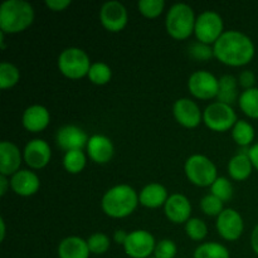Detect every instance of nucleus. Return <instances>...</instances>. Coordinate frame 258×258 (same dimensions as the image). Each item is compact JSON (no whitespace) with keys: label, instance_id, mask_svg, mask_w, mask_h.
<instances>
[{"label":"nucleus","instance_id":"a878e982","mask_svg":"<svg viewBox=\"0 0 258 258\" xmlns=\"http://www.w3.org/2000/svg\"><path fill=\"white\" fill-rule=\"evenodd\" d=\"M238 106L247 117L258 120V88L253 87L242 91Z\"/></svg>","mask_w":258,"mask_h":258},{"label":"nucleus","instance_id":"7c9ffc66","mask_svg":"<svg viewBox=\"0 0 258 258\" xmlns=\"http://www.w3.org/2000/svg\"><path fill=\"white\" fill-rule=\"evenodd\" d=\"M234 189L233 185H232V181L228 178H226V176H218L217 180L211 186V194L221 199L223 203L231 201Z\"/></svg>","mask_w":258,"mask_h":258},{"label":"nucleus","instance_id":"58836bf2","mask_svg":"<svg viewBox=\"0 0 258 258\" xmlns=\"http://www.w3.org/2000/svg\"><path fill=\"white\" fill-rule=\"evenodd\" d=\"M71 5L70 0H47L45 2V7L48 8L52 12H63V10L67 9Z\"/></svg>","mask_w":258,"mask_h":258},{"label":"nucleus","instance_id":"412c9836","mask_svg":"<svg viewBox=\"0 0 258 258\" xmlns=\"http://www.w3.org/2000/svg\"><path fill=\"white\" fill-rule=\"evenodd\" d=\"M168 198V190L160 183L148 184L139 193V203L149 209H156L164 207Z\"/></svg>","mask_w":258,"mask_h":258},{"label":"nucleus","instance_id":"6ab92c4d","mask_svg":"<svg viewBox=\"0 0 258 258\" xmlns=\"http://www.w3.org/2000/svg\"><path fill=\"white\" fill-rule=\"evenodd\" d=\"M86 149L90 159L96 164H107L115 154V146L111 139L101 134L91 136Z\"/></svg>","mask_w":258,"mask_h":258},{"label":"nucleus","instance_id":"dca6fc26","mask_svg":"<svg viewBox=\"0 0 258 258\" xmlns=\"http://www.w3.org/2000/svg\"><path fill=\"white\" fill-rule=\"evenodd\" d=\"M164 213L171 223L185 224L191 218L190 201L184 194H171L164 206Z\"/></svg>","mask_w":258,"mask_h":258},{"label":"nucleus","instance_id":"9d476101","mask_svg":"<svg viewBox=\"0 0 258 258\" xmlns=\"http://www.w3.org/2000/svg\"><path fill=\"white\" fill-rule=\"evenodd\" d=\"M155 237L146 229H135L130 232L123 244V251L131 258H150L154 256Z\"/></svg>","mask_w":258,"mask_h":258},{"label":"nucleus","instance_id":"393cba45","mask_svg":"<svg viewBox=\"0 0 258 258\" xmlns=\"http://www.w3.org/2000/svg\"><path fill=\"white\" fill-rule=\"evenodd\" d=\"M232 139L239 148H251L254 141V127L246 120H238L231 130Z\"/></svg>","mask_w":258,"mask_h":258},{"label":"nucleus","instance_id":"5701e85b","mask_svg":"<svg viewBox=\"0 0 258 258\" xmlns=\"http://www.w3.org/2000/svg\"><path fill=\"white\" fill-rule=\"evenodd\" d=\"M238 80L232 75H223L219 78V90L218 96L216 100L218 102L226 103V105L233 106L238 103L239 93L238 91Z\"/></svg>","mask_w":258,"mask_h":258},{"label":"nucleus","instance_id":"a18cd8bd","mask_svg":"<svg viewBox=\"0 0 258 258\" xmlns=\"http://www.w3.org/2000/svg\"><path fill=\"white\" fill-rule=\"evenodd\" d=\"M150 258H155V257H154V256H153V257H150Z\"/></svg>","mask_w":258,"mask_h":258},{"label":"nucleus","instance_id":"cd10ccee","mask_svg":"<svg viewBox=\"0 0 258 258\" xmlns=\"http://www.w3.org/2000/svg\"><path fill=\"white\" fill-rule=\"evenodd\" d=\"M87 164V158L83 150H72L64 153L63 156V168L70 174H80Z\"/></svg>","mask_w":258,"mask_h":258},{"label":"nucleus","instance_id":"ea45409f","mask_svg":"<svg viewBox=\"0 0 258 258\" xmlns=\"http://www.w3.org/2000/svg\"><path fill=\"white\" fill-rule=\"evenodd\" d=\"M127 236L128 233L126 231H123V229H117V231H115V233H113V242H115L116 244H121V246H123L126 242V239H127Z\"/></svg>","mask_w":258,"mask_h":258},{"label":"nucleus","instance_id":"423d86ee","mask_svg":"<svg viewBox=\"0 0 258 258\" xmlns=\"http://www.w3.org/2000/svg\"><path fill=\"white\" fill-rule=\"evenodd\" d=\"M184 171L188 180L201 188H211L218 178L216 164L208 156L202 154H193L189 156L184 164Z\"/></svg>","mask_w":258,"mask_h":258},{"label":"nucleus","instance_id":"4c0bfd02","mask_svg":"<svg viewBox=\"0 0 258 258\" xmlns=\"http://www.w3.org/2000/svg\"><path fill=\"white\" fill-rule=\"evenodd\" d=\"M238 85L241 86L244 90H249V88L254 87V83H256V76L252 71H243V72L239 73L238 76Z\"/></svg>","mask_w":258,"mask_h":258},{"label":"nucleus","instance_id":"9b49d317","mask_svg":"<svg viewBox=\"0 0 258 258\" xmlns=\"http://www.w3.org/2000/svg\"><path fill=\"white\" fill-rule=\"evenodd\" d=\"M216 228L224 241H238L244 231L243 218L236 209L226 208L217 217Z\"/></svg>","mask_w":258,"mask_h":258},{"label":"nucleus","instance_id":"c9c22d12","mask_svg":"<svg viewBox=\"0 0 258 258\" xmlns=\"http://www.w3.org/2000/svg\"><path fill=\"white\" fill-rule=\"evenodd\" d=\"M201 209L206 216L208 217H218L224 211V203L214 197L213 194H207L201 201Z\"/></svg>","mask_w":258,"mask_h":258},{"label":"nucleus","instance_id":"79ce46f5","mask_svg":"<svg viewBox=\"0 0 258 258\" xmlns=\"http://www.w3.org/2000/svg\"><path fill=\"white\" fill-rule=\"evenodd\" d=\"M10 188V179L8 176L0 175V196L4 197Z\"/></svg>","mask_w":258,"mask_h":258},{"label":"nucleus","instance_id":"6e6552de","mask_svg":"<svg viewBox=\"0 0 258 258\" xmlns=\"http://www.w3.org/2000/svg\"><path fill=\"white\" fill-rule=\"evenodd\" d=\"M224 32L223 18L217 12L206 10L197 17L194 35L198 42L214 45Z\"/></svg>","mask_w":258,"mask_h":258},{"label":"nucleus","instance_id":"ddd939ff","mask_svg":"<svg viewBox=\"0 0 258 258\" xmlns=\"http://www.w3.org/2000/svg\"><path fill=\"white\" fill-rule=\"evenodd\" d=\"M174 118L185 128H196L203 121V112L196 101L191 98H179L173 105Z\"/></svg>","mask_w":258,"mask_h":258},{"label":"nucleus","instance_id":"473e14b6","mask_svg":"<svg viewBox=\"0 0 258 258\" xmlns=\"http://www.w3.org/2000/svg\"><path fill=\"white\" fill-rule=\"evenodd\" d=\"M138 9L141 15L148 19H155L163 14L165 9L164 0H140L138 3Z\"/></svg>","mask_w":258,"mask_h":258},{"label":"nucleus","instance_id":"bb28decb","mask_svg":"<svg viewBox=\"0 0 258 258\" xmlns=\"http://www.w3.org/2000/svg\"><path fill=\"white\" fill-rule=\"evenodd\" d=\"M193 258H231L228 248L218 242H204L194 251Z\"/></svg>","mask_w":258,"mask_h":258},{"label":"nucleus","instance_id":"2f4dec72","mask_svg":"<svg viewBox=\"0 0 258 258\" xmlns=\"http://www.w3.org/2000/svg\"><path fill=\"white\" fill-rule=\"evenodd\" d=\"M185 233L191 241L201 242L208 234V226L203 219L194 217L185 223Z\"/></svg>","mask_w":258,"mask_h":258},{"label":"nucleus","instance_id":"c756f323","mask_svg":"<svg viewBox=\"0 0 258 258\" xmlns=\"http://www.w3.org/2000/svg\"><path fill=\"white\" fill-rule=\"evenodd\" d=\"M88 80L91 83L96 86H105L112 78V70L110 66L105 62H95L92 63L88 72Z\"/></svg>","mask_w":258,"mask_h":258},{"label":"nucleus","instance_id":"1a4fd4ad","mask_svg":"<svg viewBox=\"0 0 258 258\" xmlns=\"http://www.w3.org/2000/svg\"><path fill=\"white\" fill-rule=\"evenodd\" d=\"M218 90L219 78H217L209 71H196L188 80V91L197 100L209 101L217 98Z\"/></svg>","mask_w":258,"mask_h":258},{"label":"nucleus","instance_id":"f03ea898","mask_svg":"<svg viewBox=\"0 0 258 258\" xmlns=\"http://www.w3.org/2000/svg\"><path fill=\"white\" fill-rule=\"evenodd\" d=\"M139 193L128 184H118L103 194L101 208L110 218L121 219L131 216L139 206Z\"/></svg>","mask_w":258,"mask_h":258},{"label":"nucleus","instance_id":"20e7f679","mask_svg":"<svg viewBox=\"0 0 258 258\" xmlns=\"http://www.w3.org/2000/svg\"><path fill=\"white\" fill-rule=\"evenodd\" d=\"M196 22L197 17L193 8L185 3H176L166 13V32L173 39L185 40L194 34Z\"/></svg>","mask_w":258,"mask_h":258},{"label":"nucleus","instance_id":"a19ab883","mask_svg":"<svg viewBox=\"0 0 258 258\" xmlns=\"http://www.w3.org/2000/svg\"><path fill=\"white\" fill-rule=\"evenodd\" d=\"M249 159H251L253 168L258 171V143L253 144L249 148Z\"/></svg>","mask_w":258,"mask_h":258},{"label":"nucleus","instance_id":"aec40b11","mask_svg":"<svg viewBox=\"0 0 258 258\" xmlns=\"http://www.w3.org/2000/svg\"><path fill=\"white\" fill-rule=\"evenodd\" d=\"M50 122V113L48 108L43 105H32L23 112V127L33 134L42 133L48 127Z\"/></svg>","mask_w":258,"mask_h":258},{"label":"nucleus","instance_id":"f3484780","mask_svg":"<svg viewBox=\"0 0 258 258\" xmlns=\"http://www.w3.org/2000/svg\"><path fill=\"white\" fill-rule=\"evenodd\" d=\"M23 153L12 141L4 140L0 144V175L10 178L20 170Z\"/></svg>","mask_w":258,"mask_h":258},{"label":"nucleus","instance_id":"4468645a","mask_svg":"<svg viewBox=\"0 0 258 258\" xmlns=\"http://www.w3.org/2000/svg\"><path fill=\"white\" fill-rule=\"evenodd\" d=\"M23 159L33 170H40L45 168L52 159L49 144L43 139H33L28 141L23 150Z\"/></svg>","mask_w":258,"mask_h":258},{"label":"nucleus","instance_id":"c03bdc74","mask_svg":"<svg viewBox=\"0 0 258 258\" xmlns=\"http://www.w3.org/2000/svg\"><path fill=\"white\" fill-rule=\"evenodd\" d=\"M0 226H2V232H0V239L2 242L5 239V234H7V227H5L4 218H0Z\"/></svg>","mask_w":258,"mask_h":258},{"label":"nucleus","instance_id":"b1692460","mask_svg":"<svg viewBox=\"0 0 258 258\" xmlns=\"http://www.w3.org/2000/svg\"><path fill=\"white\" fill-rule=\"evenodd\" d=\"M228 174L233 180L236 181H243L249 178L253 170V165L249 159V155H244V154H238L232 156L231 160L228 161Z\"/></svg>","mask_w":258,"mask_h":258},{"label":"nucleus","instance_id":"2eb2a0df","mask_svg":"<svg viewBox=\"0 0 258 258\" xmlns=\"http://www.w3.org/2000/svg\"><path fill=\"white\" fill-rule=\"evenodd\" d=\"M88 140L90 136L86 134V131L76 125L62 126L55 134L57 146L64 153L72 150H83V148H87Z\"/></svg>","mask_w":258,"mask_h":258},{"label":"nucleus","instance_id":"a211bd4d","mask_svg":"<svg viewBox=\"0 0 258 258\" xmlns=\"http://www.w3.org/2000/svg\"><path fill=\"white\" fill-rule=\"evenodd\" d=\"M10 188L17 196L32 197L38 193L40 188V179L34 171L20 169L10 176Z\"/></svg>","mask_w":258,"mask_h":258},{"label":"nucleus","instance_id":"7ed1b4c3","mask_svg":"<svg viewBox=\"0 0 258 258\" xmlns=\"http://www.w3.org/2000/svg\"><path fill=\"white\" fill-rule=\"evenodd\" d=\"M35 18L34 8L25 0H5L0 5V32L18 34L27 30Z\"/></svg>","mask_w":258,"mask_h":258},{"label":"nucleus","instance_id":"e433bc0d","mask_svg":"<svg viewBox=\"0 0 258 258\" xmlns=\"http://www.w3.org/2000/svg\"><path fill=\"white\" fill-rule=\"evenodd\" d=\"M178 253V247L173 239L164 238L156 242L154 257L155 258H175Z\"/></svg>","mask_w":258,"mask_h":258},{"label":"nucleus","instance_id":"f704fd0d","mask_svg":"<svg viewBox=\"0 0 258 258\" xmlns=\"http://www.w3.org/2000/svg\"><path fill=\"white\" fill-rule=\"evenodd\" d=\"M188 54L197 62H207L214 57L213 45L196 40L188 47Z\"/></svg>","mask_w":258,"mask_h":258},{"label":"nucleus","instance_id":"c85d7f7f","mask_svg":"<svg viewBox=\"0 0 258 258\" xmlns=\"http://www.w3.org/2000/svg\"><path fill=\"white\" fill-rule=\"evenodd\" d=\"M20 81V71L10 62H2L0 64V88L9 90Z\"/></svg>","mask_w":258,"mask_h":258},{"label":"nucleus","instance_id":"39448f33","mask_svg":"<svg viewBox=\"0 0 258 258\" xmlns=\"http://www.w3.org/2000/svg\"><path fill=\"white\" fill-rule=\"evenodd\" d=\"M57 66L59 72L70 80H81L87 77L92 66L90 55L78 47H68L58 55Z\"/></svg>","mask_w":258,"mask_h":258},{"label":"nucleus","instance_id":"0eeeda50","mask_svg":"<svg viewBox=\"0 0 258 258\" xmlns=\"http://www.w3.org/2000/svg\"><path fill=\"white\" fill-rule=\"evenodd\" d=\"M237 121H238V117H237L233 106L226 105L218 101L209 103L203 111L204 125L214 133H226V131L232 130Z\"/></svg>","mask_w":258,"mask_h":258},{"label":"nucleus","instance_id":"f8f14e48","mask_svg":"<svg viewBox=\"0 0 258 258\" xmlns=\"http://www.w3.org/2000/svg\"><path fill=\"white\" fill-rule=\"evenodd\" d=\"M100 22L102 27L108 32H121L127 25V9L122 3L117 2V0L105 3L100 10Z\"/></svg>","mask_w":258,"mask_h":258},{"label":"nucleus","instance_id":"f257e3e1","mask_svg":"<svg viewBox=\"0 0 258 258\" xmlns=\"http://www.w3.org/2000/svg\"><path fill=\"white\" fill-rule=\"evenodd\" d=\"M214 58L229 67H243L252 62L256 47L251 38L239 30H226L214 43Z\"/></svg>","mask_w":258,"mask_h":258},{"label":"nucleus","instance_id":"72a5a7b5","mask_svg":"<svg viewBox=\"0 0 258 258\" xmlns=\"http://www.w3.org/2000/svg\"><path fill=\"white\" fill-rule=\"evenodd\" d=\"M87 244L92 254H105L111 247V239L102 232L91 234L87 238Z\"/></svg>","mask_w":258,"mask_h":258},{"label":"nucleus","instance_id":"37998d69","mask_svg":"<svg viewBox=\"0 0 258 258\" xmlns=\"http://www.w3.org/2000/svg\"><path fill=\"white\" fill-rule=\"evenodd\" d=\"M251 247L253 249L254 253L258 256V224L254 227V229L252 231L251 234Z\"/></svg>","mask_w":258,"mask_h":258},{"label":"nucleus","instance_id":"4be33fe9","mask_svg":"<svg viewBox=\"0 0 258 258\" xmlns=\"http://www.w3.org/2000/svg\"><path fill=\"white\" fill-rule=\"evenodd\" d=\"M58 258H90V248L87 239L77 236L63 238L58 244Z\"/></svg>","mask_w":258,"mask_h":258}]
</instances>
